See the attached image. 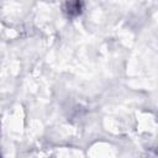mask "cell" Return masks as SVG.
<instances>
[]
</instances>
